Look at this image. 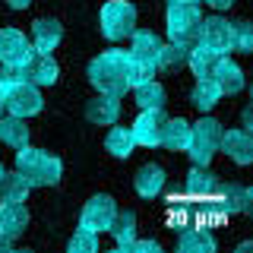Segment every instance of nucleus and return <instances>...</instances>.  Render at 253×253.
I'll use <instances>...</instances> for the list:
<instances>
[{"label": "nucleus", "instance_id": "f257e3e1", "mask_svg": "<svg viewBox=\"0 0 253 253\" xmlns=\"http://www.w3.org/2000/svg\"><path fill=\"white\" fill-rule=\"evenodd\" d=\"M130 70H133L130 51L111 47V51H101L98 57H92L89 70H85V76H89V83H92L98 92H108V95L124 98L126 89H130Z\"/></svg>", "mask_w": 253, "mask_h": 253}, {"label": "nucleus", "instance_id": "f03ea898", "mask_svg": "<svg viewBox=\"0 0 253 253\" xmlns=\"http://www.w3.org/2000/svg\"><path fill=\"white\" fill-rule=\"evenodd\" d=\"M16 171L26 177L29 187H54L63 174V165L57 155L44 152V149H35V146H19L16 152Z\"/></svg>", "mask_w": 253, "mask_h": 253}, {"label": "nucleus", "instance_id": "7ed1b4c3", "mask_svg": "<svg viewBox=\"0 0 253 253\" xmlns=\"http://www.w3.org/2000/svg\"><path fill=\"white\" fill-rule=\"evenodd\" d=\"M221 133H225V126H221L215 117H203L200 124L190 126V142L184 149L190 155V162L193 165H209L212 158H215V152H218Z\"/></svg>", "mask_w": 253, "mask_h": 253}, {"label": "nucleus", "instance_id": "20e7f679", "mask_svg": "<svg viewBox=\"0 0 253 253\" xmlns=\"http://www.w3.org/2000/svg\"><path fill=\"white\" fill-rule=\"evenodd\" d=\"M98 26L108 42H124L136 29V6L130 0H108L98 13Z\"/></svg>", "mask_w": 253, "mask_h": 253}, {"label": "nucleus", "instance_id": "39448f33", "mask_svg": "<svg viewBox=\"0 0 253 253\" xmlns=\"http://www.w3.org/2000/svg\"><path fill=\"white\" fill-rule=\"evenodd\" d=\"M200 22H203V13L196 3H168V38L174 44H187L193 47L196 38H200Z\"/></svg>", "mask_w": 253, "mask_h": 253}, {"label": "nucleus", "instance_id": "423d86ee", "mask_svg": "<svg viewBox=\"0 0 253 253\" xmlns=\"http://www.w3.org/2000/svg\"><path fill=\"white\" fill-rule=\"evenodd\" d=\"M44 98L38 92V85L26 83H6L3 85V111H10L13 117H35L42 111Z\"/></svg>", "mask_w": 253, "mask_h": 253}, {"label": "nucleus", "instance_id": "0eeeda50", "mask_svg": "<svg viewBox=\"0 0 253 253\" xmlns=\"http://www.w3.org/2000/svg\"><path fill=\"white\" fill-rule=\"evenodd\" d=\"M114 215H117V203L111 200L108 193H98V196H92V200L83 206V218H79V225L98 234V231H108V228H111Z\"/></svg>", "mask_w": 253, "mask_h": 253}, {"label": "nucleus", "instance_id": "6e6552de", "mask_svg": "<svg viewBox=\"0 0 253 253\" xmlns=\"http://www.w3.org/2000/svg\"><path fill=\"white\" fill-rule=\"evenodd\" d=\"M200 44L212 47L218 54H231L234 51V42H231V22L221 19V16H209V19L200 22Z\"/></svg>", "mask_w": 253, "mask_h": 253}, {"label": "nucleus", "instance_id": "1a4fd4ad", "mask_svg": "<svg viewBox=\"0 0 253 253\" xmlns=\"http://www.w3.org/2000/svg\"><path fill=\"white\" fill-rule=\"evenodd\" d=\"M218 152H225L231 162L237 165H250L253 162V136L247 126H237V130H225L218 142Z\"/></svg>", "mask_w": 253, "mask_h": 253}, {"label": "nucleus", "instance_id": "9d476101", "mask_svg": "<svg viewBox=\"0 0 253 253\" xmlns=\"http://www.w3.org/2000/svg\"><path fill=\"white\" fill-rule=\"evenodd\" d=\"M162 124H165V111H139V117L130 126L133 142L146 146V149H155L158 139H162Z\"/></svg>", "mask_w": 253, "mask_h": 253}, {"label": "nucleus", "instance_id": "9b49d317", "mask_svg": "<svg viewBox=\"0 0 253 253\" xmlns=\"http://www.w3.org/2000/svg\"><path fill=\"white\" fill-rule=\"evenodd\" d=\"M35 47L19 29H0V63H26Z\"/></svg>", "mask_w": 253, "mask_h": 253}, {"label": "nucleus", "instance_id": "f8f14e48", "mask_svg": "<svg viewBox=\"0 0 253 253\" xmlns=\"http://www.w3.org/2000/svg\"><path fill=\"white\" fill-rule=\"evenodd\" d=\"M133 44H130V57L136 63H149V67L158 70V51H162V38L152 29H133Z\"/></svg>", "mask_w": 253, "mask_h": 253}, {"label": "nucleus", "instance_id": "ddd939ff", "mask_svg": "<svg viewBox=\"0 0 253 253\" xmlns=\"http://www.w3.org/2000/svg\"><path fill=\"white\" fill-rule=\"evenodd\" d=\"M212 79L218 83L221 95H237V92H244V85H247V79H244V70L237 67V63L228 57V54H221V57L215 60Z\"/></svg>", "mask_w": 253, "mask_h": 253}, {"label": "nucleus", "instance_id": "4468645a", "mask_svg": "<svg viewBox=\"0 0 253 253\" xmlns=\"http://www.w3.org/2000/svg\"><path fill=\"white\" fill-rule=\"evenodd\" d=\"M117 114H121V98L117 95H108V92H98L95 98L85 101V117L98 126H111L117 124Z\"/></svg>", "mask_w": 253, "mask_h": 253}, {"label": "nucleus", "instance_id": "2eb2a0df", "mask_svg": "<svg viewBox=\"0 0 253 253\" xmlns=\"http://www.w3.org/2000/svg\"><path fill=\"white\" fill-rule=\"evenodd\" d=\"M215 200H218V212H221V215H237V212L250 209L253 193H250V187H244V184H228V187H218Z\"/></svg>", "mask_w": 253, "mask_h": 253}, {"label": "nucleus", "instance_id": "dca6fc26", "mask_svg": "<svg viewBox=\"0 0 253 253\" xmlns=\"http://www.w3.org/2000/svg\"><path fill=\"white\" fill-rule=\"evenodd\" d=\"M63 38V26L57 19H35L32 22V47L38 54H51Z\"/></svg>", "mask_w": 253, "mask_h": 253}, {"label": "nucleus", "instance_id": "f3484780", "mask_svg": "<svg viewBox=\"0 0 253 253\" xmlns=\"http://www.w3.org/2000/svg\"><path fill=\"white\" fill-rule=\"evenodd\" d=\"M218 174L209 171V165H193V171L187 174V193L196 200H209L218 193Z\"/></svg>", "mask_w": 253, "mask_h": 253}, {"label": "nucleus", "instance_id": "a211bd4d", "mask_svg": "<svg viewBox=\"0 0 253 253\" xmlns=\"http://www.w3.org/2000/svg\"><path fill=\"white\" fill-rule=\"evenodd\" d=\"M26 73H29V83L32 85H38V89H42V85H54L57 83V63H54V57L51 54H32V57L26 60Z\"/></svg>", "mask_w": 253, "mask_h": 253}, {"label": "nucleus", "instance_id": "6ab92c4d", "mask_svg": "<svg viewBox=\"0 0 253 253\" xmlns=\"http://www.w3.org/2000/svg\"><path fill=\"white\" fill-rule=\"evenodd\" d=\"M190 121H184V117H165L162 124V139H158V146H165L168 152H184L187 142H190Z\"/></svg>", "mask_w": 253, "mask_h": 253}, {"label": "nucleus", "instance_id": "aec40b11", "mask_svg": "<svg viewBox=\"0 0 253 253\" xmlns=\"http://www.w3.org/2000/svg\"><path fill=\"white\" fill-rule=\"evenodd\" d=\"M26 228H29V209L26 206L22 203H3L0 206V234L16 241Z\"/></svg>", "mask_w": 253, "mask_h": 253}, {"label": "nucleus", "instance_id": "412c9836", "mask_svg": "<svg viewBox=\"0 0 253 253\" xmlns=\"http://www.w3.org/2000/svg\"><path fill=\"white\" fill-rule=\"evenodd\" d=\"M177 250L180 253H212L215 250V237H212L209 228H180Z\"/></svg>", "mask_w": 253, "mask_h": 253}, {"label": "nucleus", "instance_id": "4be33fe9", "mask_svg": "<svg viewBox=\"0 0 253 253\" xmlns=\"http://www.w3.org/2000/svg\"><path fill=\"white\" fill-rule=\"evenodd\" d=\"M133 187H136L139 196H146V200H152L165 190V168L162 165H142L136 171V177H133Z\"/></svg>", "mask_w": 253, "mask_h": 253}, {"label": "nucleus", "instance_id": "5701e85b", "mask_svg": "<svg viewBox=\"0 0 253 253\" xmlns=\"http://www.w3.org/2000/svg\"><path fill=\"white\" fill-rule=\"evenodd\" d=\"M190 101H193V108L200 111V114H209V111L221 101V89H218V83H215L212 76L196 79L193 92H190Z\"/></svg>", "mask_w": 253, "mask_h": 253}, {"label": "nucleus", "instance_id": "b1692460", "mask_svg": "<svg viewBox=\"0 0 253 253\" xmlns=\"http://www.w3.org/2000/svg\"><path fill=\"white\" fill-rule=\"evenodd\" d=\"M133 98H136L139 111H165V105H168V92H165V85L155 83V79L136 85V89H133Z\"/></svg>", "mask_w": 253, "mask_h": 253}, {"label": "nucleus", "instance_id": "393cba45", "mask_svg": "<svg viewBox=\"0 0 253 253\" xmlns=\"http://www.w3.org/2000/svg\"><path fill=\"white\" fill-rule=\"evenodd\" d=\"M221 57L218 51H212V47H206L196 42L193 47H190V57H187V67L193 70V76L196 79H203V76H212V70H215V60Z\"/></svg>", "mask_w": 253, "mask_h": 253}, {"label": "nucleus", "instance_id": "a878e982", "mask_svg": "<svg viewBox=\"0 0 253 253\" xmlns=\"http://www.w3.org/2000/svg\"><path fill=\"white\" fill-rule=\"evenodd\" d=\"M0 142L10 149H19L29 142V126H26V117H0Z\"/></svg>", "mask_w": 253, "mask_h": 253}, {"label": "nucleus", "instance_id": "bb28decb", "mask_svg": "<svg viewBox=\"0 0 253 253\" xmlns=\"http://www.w3.org/2000/svg\"><path fill=\"white\" fill-rule=\"evenodd\" d=\"M108 231L114 234L117 250H124L126 244L136 237V212H133V209H117V215H114V221H111Z\"/></svg>", "mask_w": 253, "mask_h": 253}, {"label": "nucleus", "instance_id": "cd10ccee", "mask_svg": "<svg viewBox=\"0 0 253 253\" xmlns=\"http://www.w3.org/2000/svg\"><path fill=\"white\" fill-rule=\"evenodd\" d=\"M29 190L32 187L26 184V177L19 171H3V177H0V203H26Z\"/></svg>", "mask_w": 253, "mask_h": 253}, {"label": "nucleus", "instance_id": "c85d7f7f", "mask_svg": "<svg viewBox=\"0 0 253 253\" xmlns=\"http://www.w3.org/2000/svg\"><path fill=\"white\" fill-rule=\"evenodd\" d=\"M133 146H136V142H133V133H130V126H111L108 130V136H105V149L114 158H126L133 152Z\"/></svg>", "mask_w": 253, "mask_h": 253}, {"label": "nucleus", "instance_id": "c756f323", "mask_svg": "<svg viewBox=\"0 0 253 253\" xmlns=\"http://www.w3.org/2000/svg\"><path fill=\"white\" fill-rule=\"evenodd\" d=\"M190 57V47L187 44H162V51H158V70H180Z\"/></svg>", "mask_w": 253, "mask_h": 253}, {"label": "nucleus", "instance_id": "7c9ffc66", "mask_svg": "<svg viewBox=\"0 0 253 253\" xmlns=\"http://www.w3.org/2000/svg\"><path fill=\"white\" fill-rule=\"evenodd\" d=\"M67 250L70 253H95V250H98V234L79 225L76 231H73V237L67 241Z\"/></svg>", "mask_w": 253, "mask_h": 253}, {"label": "nucleus", "instance_id": "2f4dec72", "mask_svg": "<svg viewBox=\"0 0 253 253\" xmlns=\"http://www.w3.org/2000/svg\"><path fill=\"white\" fill-rule=\"evenodd\" d=\"M231 42L237 54H253V26L247 19L231 22Z\"/></svg>", "mask_w": 253, "mask_h": 253}, {"label": "nucleus", "instance_id": "473e14b6", "mask_svg": "<svg viewBox=\"0 0 253 253\" xmlns=\"http://www.w3.org/2000/svg\"><path fill=\"white\" fill-rule=\"evenodd\" d=\"M29 73H26V63H0V83H26Z\"/></svg>", "mask_w": 253, "mask_h": 253}, {"label": "nucleus", "instance_id": "72a5a7b5", "mask_svg": "<svg viewBox=\"0 0 253 253\" xmlns=\"http://www.w3.org/2000/svg\"><path fill=\"white\" fill-rule=\"evenodd\" d=\"M158 73L155 67H149V63H136L133 60V70H130V89H136V85H142V83H149Z\"/></svg>", "mask_w": 253, "mask_h": 253}, {"label": "nucleus", "instance_id": "f704fd0d", "mask_svg": "<svg viewBox=\"0 0 253 253\" xmlns=\"http://www.w3.org/2000/svg\"><path fill=\"white\" fill-rule=\"evenodd\" d=\"M158 250H162V244H158V241H139V237H133L121 253H158Z\"/></svg>", "mask_w": 253, "mask_h": 253}, {"label": "nucleus", "instance_id": "c9c22d12", "mask_svg": "<svg viewBox=\"0 0 253 253\" xmlns=\"http://www.w3.org/2000/svg\"><path fill=\"white\" fill-rule=\"evenodd\" d=\"M206 3H209L212 10H231V6H234V0H206Z\"/></svg>", "mask_w": 253, "mask_h": 253}, {"label": "nucleus", "instance_id": "e433bc0d", "mask_svg": "<svg viewBox=\"0 0 253 253\" xmlns=\"http://www.w3.org/2000/svg\"><path fill=\"white\" fill-rule=\"evenodd\" d=\"M10 250H13V241L6 234H0V253H10Z\"/></svg>", "mask_w": 253, "mask_h": 253}, {"label": "nucleus", "instance_id": "4c0bfd02", "mask_svg": "<svg viewBox=\"0 0 253 253\" xmlns=\"http://www.w3.org/2000/svg\"><path fill=\"white\" fill-rule=\"evenodd\" d=\"M6 3H10L13 10H26V6L32 3V0H6Z\"/></svg>", "mask_w": 253, "mask_h": 253}, {"label": "nucleus", "instance_id": "58836bf2", "mask_svg": "<svg viewBox=\"0 0 253 253\" xmlns=\"http://www.w3.org/2000/svg\"><path fill=\"white\" fill-rule=\"evenodd\" d=\"M168 3H200V0H168Z\"/></svg>", "mask_w": 253, "mask_h": 253}, {"label": "nucleus", "instance_id": "ea45409f", "mask_svg": "<svg viewBox=\"0 0 253 253\" xmlns=\"http://www.w3.org/2000/svg\"><path fill=\"white\" fill-rule=\"evenodd\" d=\"M0 111H3V83H0Z\"/></svg>", "mask_w": 253, "mask_h": 253}, {"label": "nucleus", "instance_id": "a19ab883", "mask_svg": "<svg viewBox=\"0 0 253 253\" xmlns=\"http://www.w3.org/2000/svg\"><path fill=\"white\" fill-rule=\"evenodd\" d=\"M0 177H3V165H0Z\"/></svg>", "mask_w": 253, "mask_h": 253}]
</instances>
